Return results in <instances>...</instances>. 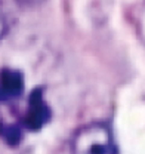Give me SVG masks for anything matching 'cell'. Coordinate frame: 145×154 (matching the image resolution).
I'll use <instances>...</instances> for the list:
<instances>
[{
    "label": "cell",
    "mask_w": 145,
    "mask_h": 154,
    "mask_svg": "<svg viewBox=\"0 0 145 154\" xmlns=\"http://www.w3.org/2000/svg\"><path fill=\"white\" fill-rule=\"evenodd\" d=\"M6 31V17H5V11H3V6L0 3V38L3 37Z\"/></svg>",
    "instance_id": "4"
},
{
    "label": "cell",
    "mask_w": 145,
    "mask_h": 154,
    "mask_svg": "<svg viewBox=\"0 0 145 154\" xmlns=\"http://www.w3.org/2000/svg\"><path fill=\"white\" fill-rule=\"evenodd\" d=\"M71 154H117L110 128L104 123H92L82 128L72 139Z\"/></svg>",
    "instance_id": "1"
},
{
    "label": "cell",
    "mask_w": 145,
    "mask_h": 154,
    "mask_svg": "<svg viewBox=\"0 0 145 154\" xmlns=\"http://www.w3.org/2000/svg\"><path fill=\"white\" fill-rule=\"evenodd\" d=\"M43 0H17V3L21 6H27V8H31V6H36L39 3H42Z\"/></svg>",
    "instance_id": "5"
},
{
    "label": "cell",
    "mask_w": 145,
    "mask_h": 154,
    "mask_svg": "<svg viewBox=\"0 0 145 154\" xmlns=\"http://www.w3.org/2000/svg\"><path fill=\"white\" fill-rule=\"evenodd\" d=\"M24 92V77L17 70L5 68L0 71V102L18 98Z\"/></svg>",
    "instance_id": "3"
},
{
    "label": "cell",
    "mask_w": 145,
    "mask_h": 154,
    "mask_svg": "<svg viewBox=\"0 0 145 154\" xmlns=\"http://www.w3.org/2000/svg\"><path fill=\"white\" fill-rule=\"evenodd\" d=\"M51 116H52L51 108L43 98L42 89L37 88L31 92V95L28 98V107L19 122V128L22 131L25 129V131L36 132L51 120Z\"/></svg>",
    "instance_id": "2"
}]
</instances>
